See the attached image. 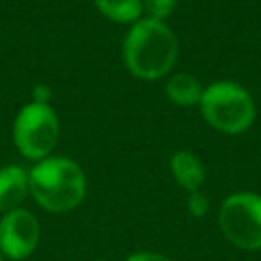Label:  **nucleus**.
<instances>
[{
  "label": "nucleus",
  "instance_id": "obj_1",
  "mask_svg": "<svg viewBox=\"0 0 261 261\" xmlns=\"http://www.w3.org/2000/svg\"><path fill=\"white\" fill-rule=\"evenodd\" d=\"M179 53L175 33L161 20L139 18L130 24L122 41V61L130 75L139 80H161L167 75Z\"/></svg>",
  "mask_w": 261,
  "mask_h": 261
},
{
  "label": "nucleus",
  "instance_id": "obj_2",
  "mask_svg": "<svg viewBox=\"0 0 261 261\" xmlns=\"http://www.w3.org/2000/svg\"><path fill=\"white\" fill-rule=\"evenodd\" d=\"M29 194L47 212H69L86 198V175L77 161L49 155L29 169Z\"/></svg>",
  "mask_w": 261,
  "mask_h": 261
},
{
  "label": "nucleus",
  "instance_id": "obj_3",
  "mask_svg": "<svg viewBox=\"0 0 261 261\" xmlns=\"http://www.w3.org/2000/svg\"><path fill=\"white\" fill-rule=\"evenodd\" d=\"M198 106L204 120L224 135H241L255 120V102L237 82L222 80L206 86Z\"/></svg>",
  "mask_w": 261,
  "mask_h": 261
},
{
  "label": "nucleus",
  "instance_id": "obj_8",
  "mask_svg": "<svg viewBox=\"0 0 261 261\" xmlns=\"http://www.w3.org/2000/svg\"><path fill=\"white\" fill-rule=\"evenodd\" d=\"M169 169L179 188H184L188 194L198 192L204 184L206 169L204 163L192 153V151H175L169 159Z\"/></svg>",
  "mask_w": 261,
  "mask_h": 261
},
{
  "label": "nucleus",
  "instance_id": "obj_13",
  "mask_svg": "<svg viewBox=\"0 0 261 261\" xmlns=\"http://www.w3.org/2000/svg\"><path fill=\"white\" fill-rule=\"evenodd\" d=\"M124 261H173V259L167 257V255L155 253V251H135Z\"/></svg>",
  "mask_w": 261,
  "mask_h": 261
},
{
  "label": "nucleus",
  "instance_id": "obj_4",
  "mask_svg": "<svg viewBox=\"0 0 261 261\" xmlns=\"http://www.w3.org/2000/svg\"><path fill=\"white\" fill-rule=\"evenodd\" d=\"M59 139V118L51 104L27 102L12 124V141L22 157L41 161L49 157Z\"/></svg>",
  "mask_w": 261,
  "mask_h": 261
},
{
  "label": "nucleus",
  "instance_id": "obj_11",
  "mask_svg": "<svg viewBox=\"0 0 261 261\" xmlns=\"http://www.w3.org/2000/svg\"><path fill=\"white\" fill-rule=\"evenodd\" d=\"M177 2L179 0H143V14L145 18L165 22L177 8Z\"/></svg>",
  "mask_w": 261,
  "mask_h": 261
},
{
  "label": "nucleus",
  "instance_id": "obj_5",
  "mask_svg": "<svg viewBox=\"0 0 261 261\" xmlns=\"http://www.w3.org/2000/svg\"><path fill=\"white\" fill-rule=\"evenodd\" d=\"M218 226L228 243L239 249H261V196L237 192L224 198L218 210Z\"/></svg>",
  "mask_w": 261,
  "mask_h": 261
},
{
  "label": "nucleus",
  "instance_id": "obj_6",
  "mask_svg": "<svg viewBox=\"0 0 261 261\" xmlns=\"http://www.w3.org/2000/svg\"><path fill=\"white\" fill-rule=\"evenodd\" d=\"M41 237L35 214L27 208H16L0 218V251L8 261H24L37 249Z\"/></svg>",
  "mask_w": 261,
  "mask_h": 261
},
{
  "label": "nucleus",
  "instance_id": "obj_15",
  "mask_svg": "<svg viewBox=\"0 0 261 261\" xmlns=\"http://www.w3.org/2000/svg\"><path fill=\"white\" fill-rule=\"evenodd\" d=\"M4 259H6V257H4V255H2V251H0V261H4Z\"/></svg>",
  "mask_w": 261,
  "mask_h": 261
},
{
  "label": "nucleus",
  "instance_id": "obj_7",
  "mask_svg": "<svg viewBox=\"0 0 261 261\" xmlns=\"http://www.w3.org/2000/svg\"><path fill=\"white\" fill-rule=\"evenodd\" d=\"M27 196H29V169L20 165L0 167V212L6 214L10 210L20 208Z\"/></svg>",
  "mask_w": 261,
  "mask_h": 261
},
{
  "label": "nucleus",
  "instance_id": "obj_14",
  "mask_svg": "<svg viewBox=\"0 0 261 261\" xmlns=\"http://www.w3.org/2000/svg\"><path fill=\"white\" fill-rule=\"evenodd\" d=\"M51 100V90L47 86H37L33 92V102H41V104H49Z\"/></svg>",
  "mask_w": 261,
  "mask_h": 261
},
{
  "label": "nucleus",
  "instance_id": "obj_10",
  "mask_svg": "<svg viewBox=\"0 0 261 261\" xmlns=\"http://www.w3.org/2000/svg\"><path fill=\"white\" fill-rule=\"evenodd\" d=\"M102 16L118 24H133L143 18V0H94Z\"/></svg>",
  "mask_w": 261,
  "mask_h": 261
},
{
  "label": "nucleus",
  "instance_id": "obj_9",
  "mask_svg": "<svg viewBox=\"0 0 261 261\" xmlns=\"http://www.w3.org/2000/svg\"><path fill=\"white\" fill-rule=\"evenodd\" d=\"M204 86L198 82V77H194L188 71H179L169 75V80L165 82V94L167 98L175 104V106H196L200 104Z\"/></svg>",
  "mask_w": 261,
  "mask_h": 261
},
{
  "label": "nucleus",
  "instance_id": "obj_12",
  "mask_svg": "<svg viewBox=\"0 0 261 261\" xmlns=\"http://www.w3.org/2000/svg\"><path fill=\"white\" fill-rule=\"evenodd\" d=\"M188 210H190V214L196 216V218L206 216L208 210H210V200H208V196H204L200 190H198V192H192V194L188 196Z\"/></svg>",
  "mask_w": 261,
  "mask_h": 261
}]
</instances>
